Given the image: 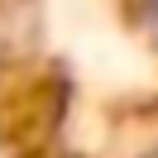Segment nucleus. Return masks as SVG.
<instances>
[{
  "instance_id": "nucleus-1",
  "label": "nucleus",
  "mask_w": 158,
  "mask_h": 158,
  "mask_svg": "<svg viewBox=\"0 0 158 158\" xmlns=\"http://www.w3.org/2000/svg\"><path fill=\"white\" fill-rule=\"evenodd\" d=\"M153 19H158V0H153Z\"/></svg>"
}]
</instances>
